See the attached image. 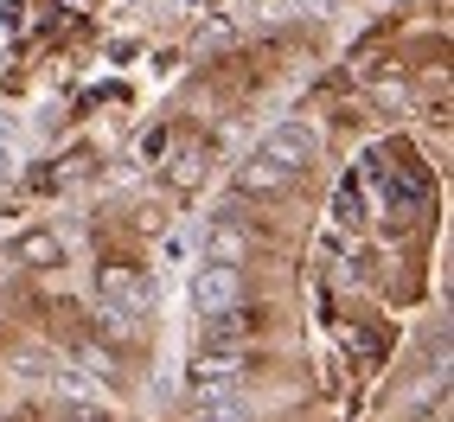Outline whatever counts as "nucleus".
I'll return each instance as SVG.
<instances>
[{
    "mask_svg": "<svg viewBox=\"0 0 454 422\" xmlns=\"http://www.w3.org/2000/svg\"><path fill=\"white\" fill-rule=\"evenodd\" d=\"M103 308L115 314V320H135V314H147V308H154V276H147V269H122V262H115V269H103Z\"/></svg>",
    "mask_w": 454,
    "mask_h": 422,
    "instance_id": "obj_3",
    "label": "nucleus"
},
{
    "mask_svg": "<svg viewBox=\"0 0 454 422\" xmlns=\"http://www.w3.org/2000/svg\"><path fill=\"white\" fill-rule=\"evenodd\" d=\"M186 384H192V397L237 390V384H244V352H237V346H205L192 365H186Z\"/></svg>",
    "mask_w": 454,
    "mask_h": 422,
    "instance_id": "obj_4",
    "label": "nucleus"
},
{
    "mask_svg": "<svg viewBox=\"0 0 454 422\" xmlns=\"http://www.w3.org/2000/svg\"><path fill=\"white\" fill-rule=\"evenodd\" d=\"M20 173V147H13V135H0V179H13Z\"/></svg>",
    "mask_w": 454,
    "mask_h": 422,
    "instance_id": "obj_7",
    "label": "nucleus"
},
{
    "mask_svg": "<svg viewBox=\"0 0 454 422\" xmlns=\"http://www.w3.org/2000/svg\"><path fill=\"white\" fill-rule=\"evenodd\" d=\"M237 301H244V269L237 262H205L192 276V314L199 320H224Z\"/></svg>",
    "mask_w": 454,
    "mask_h": 422,
    "instance_id": "obj_2",
    "label": "nucleus"
},
{
    "mask_svg": "<svg viewBox=\"0 0 454 422\" xmlns=\"http://www.w3.org/2000/svg\"><path fill=\"white\" fill-rule=\"evenodd\" d=\"M308 7H314V13H333V7H346V0H308Z\"/></svg>",
    "mask_w": 454,
    "mask_h": 422,
    "instance_id": "obj_9",
    "label": "nucleus"
},
{
    "mask_svg": "<svg viewBox=\"0 0 454 422\" xmlns=\"http://www.w3.org/2000/svg\"><path fill=\"white\" fill-rule=\"evenodd\" d=\"M314 154H320V135L308 129V122H282L276 135H262V147L244 160V186L250 192H276V186H288L294 173H308L314 167Z\"/></svg>",
    "mask_w": 454,
    "mask_h": 422,
    "instance_id": "obj_1",
    "label": "nucleus"
},
{
    "mask_svg": "<svg viewBox=\"0 0 454 422\" xmlns=\"http://www.w3.org/2000/svg\"><path fill=\"white\" fill-rule=\"evenodd\" d=\"M205 262H244V224L218 218L205 231Z\"/></svg>",
    "mask_w": 454,
    "mask_h": 422,
    "instance_id": "obj_5",
    "label": "nucleus"
},
{
    "mask_svg": "<svg viewBox=\"0 0 454 422\" xmlns=\"http://www.w3.org/2000/svg\"><path fill=\"white\" fill-rule=\"evenodd\" d=\"M13 378H20V384H58V378H65V365L45 358V352H13Z\"/></svg>",
    "mask_w": 454,
    "mask_h": 422,
    "instance_id": "obj_6",
    "label": "nucleus"
},
{
    "mask_svg": "<svg viewBox=\"0 0 454 422\" xmlns=\"http://www.w3.org/2000/svg\"><path fill=\"white\" fill-rule=\"evenodd\" d=\"M65 422H103V416H97V410H71Z\"/></svg>",
    "mask_w": 454,
    "mask_h": 422,
    "instance_id": "obj_8",
    "label": "nucleus"
}]
</instances>
